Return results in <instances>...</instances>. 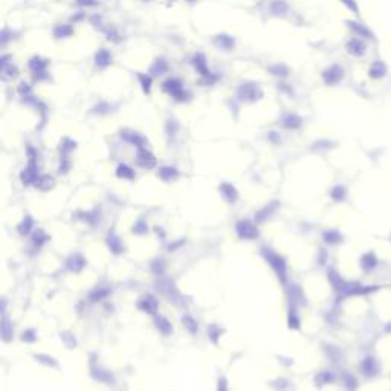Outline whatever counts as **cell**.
Wrapping results in <instances>:
<instances>
[{"label": "cell", "instance_id": "6da1fadb", "mask_svg": "<svg viewBox=\"0 0 391 391\" xmlns=\"http://www.w3.org/2000/svg\"><path fill=\"white\" fill-rule=\"evenodd\" d=\"M344 78H346V69L339 63H332L321 72V80L329 87L339 86L344 81Z\"/></svg>", "mask_w": 391, "mask_h": 391}, {"label": "cell", "instance_id": "7a4b0ae2", "mask_svg": "<svg viewBox=\"0 0 391 391\" xmlns=\"http://www.w3.org/2000/svg\"><path fill=\"white\" fill-rule=\"evenodd\" d=\"M237 95L241 101L244 103H255L263 98V90L260 87V84L255 83H244L238 87Z\"/></svg>", "mask_w": 391, "mask_h": 391}, {"label": "cell", "instance_id": "3957f363", "mask_svg": "<svg viewBox=\"0 0 391 391\" xmlns=\"http://www.w3.org/2000/svg\"><path fill=\"white\" fill-rule=\"evenodd\" d=\"M164 90L173 98L176 101H184L185 98L188 96L187 93V89H185V84L179 80V78H170L164 83Z\"/></svg>", "mask_w": 391, "mask_h": 391}, {"label": "cell", "instance_id": "277c9868", "mask_svg": "<svg viewBox=\"0 0 391 391\" xmlns=\"http://www.w3.org/2000/svg\"><path fill=\"white\" fill-rule=\"evenodd\" d=\"M346 52L353 58H364L367 54V41L359 37H350L346 41Z\"/></svg>", "mask_w": 391, "mask_h": 391}, {"label": "cell", "instance_id": "5b68a950", "mask_svg": "<svg viewBox=\"0 0 391 391\" xmlns=\"http://www.w3.org/2000/svg\"><path fill=\"white\" fill-rule=\"evenodd\" d=\"M367 75H369V78L373 81H382L388 75V64L381 58L373 60L370 63L369 69H367Z\"/></svg>", "mask_w": 391, "mask_h": 391}, {"label": "cell", "instance_id": "8992f818", "mask_svg": "<svg viewBox=\"0 0 391 391\" xmlns=\"http://www.w3.org/2000/svg\"><path fill=\"white\" fill-rule=\"evenodd\" d=\"M347 26L352 29V32H353L355 37H359V38H364V40H373V38H375L372 29L367 26V24H364L362 21L347 20Z\"/></svg>", "mask_w": 391, "mask_h": 391}, {"label": "cell", "instance_id": "52a82bcc", "mask_svg": "<svg viewBox=\"0 0 391 391\" xmlns=\"http://www.w3.org/2000/svg\"><path fill=\"white\" fill-rule=\"evenodd\" d=\"M110 63H112V54L104 47L98 49L96 54H95V64H96V67L104 69V67L110 66Z\"/></svg>", "mask_w": 391, "mask_h": 391}, {"label": "cell", "instance_id": "ba28073f", "mask_svg": "<svg viewBox=\"0 0 391 391\" xmlns=\"http://www.w3.org/2000/svg\"><path fill=\"white\" fill-rule=\"evenodd\" d=\"M46 67H47V61L41 60L40 57H34L29 61V69L32 70V73H35V75H41V73H44Z\"/></svg>", "mask_w": 391, "mask_h": 391}, {"label": "cell", "instance_id": "9c48e42d", "mask_svg": "<svg viewBox=\"0 0 391 391\" xmlns=\"http://www.w3.org/2000/svg\"><path fill=\"white\" fill-rule=\"evenodd\" d=\"M214 43L218 46V47H222V49H225V51H231V49L234 47V38L232 37H228V35H218L215 40H214Z\"/></svg>", "mask_w": 391, "mask_h": 391}, {"label": "cell", "instance_id": "30bf717a", "mask_svg": "<svg viewBox=\"0 0 391 391\" xmlns=\"http://www.w3.org/2000/svg\"><path fill=\"white\" fill-rule=\"evenodd\" d=\"M284 126H287L289 129H297L301 126V118L298 115H293V113H289L284 116Z\"/></svg>", "mask_w": 391, "mask_h": 391}, {"label": "cell", "instance_id": "8fae6325", "mask_svg": "<svg viewBox=\"0 0 391 391\" xmlns=\"http://www.w3.org/2000/svg\"><path fill=\"white\" fill-rule=\"evenodd\" d=\"M54 34L57 38H67L70 34H72V28L69 26V24H58V26L54 29Z\"/></svg>", "mask_w": 391, "mask_h": 391}, {"label": "cell", "instance_id": "7c38bea8", "mask_svg": "<svg viewBox=\"0 0 391 391\" xmlns=\"http://www.w3.org/2000/svg\"><path fill=\"white\" fill-rule=\"evenodd\" d=\"M139 84H141L144 93L152 92V77L150 75H139Z\"/></svg>", "mask_w": 391, "mask_h": 391}, {"label": "cell", "instance_id": "4fadbf2b", "mask_svg": "<svg viewBox=\"0 0 391 391\" xmlns=\"http://www.w3.org/2000/svg\"><path fill=\"white\" fill-rule=\"evenodd\" d=\"M339 2L344 5L350 12H353L355 15H359V5L356 0H339Z\"/></svg>", "mask_w": 391, "mask_h": 391}, {"label": "cell", "instance_id": "5bb4252c", "mask_svg": "<svg viewBox=\"0 0 391 391\" xmlns=\"http://www.w3.org/2000/svg\"><path fill=\"white\" fill-rule=\"evenodd\" d=\"M287 3L284 2V0H277V2H274L272 3V11L275 12V14H283V12H286L287 11Z\"/></svg>", "mask_w": 391, "mask_h": 391}, {"label": "cell", "instance_id": "9a60e30c", "mask_svg": "<svg viewBox=\"0 0 391 391\" xmlns=\"http://www.w3.org/2000/svg\"><path fill=\"white\" fill-rule=\"evenodd\" d=\"M168 69V64H167V61L165 60H156V63L153 64V72L155 73H159V75H162V73L165 72Z\"/></svg>", "mask_w": 391, "mask_h": 391}, {"label": "cell", "instance_id": "2e32d148", "mask_svg": "<svg viewBox=\"0 0 391 391\" xmlns=\"http://www.w3.org/2000/svg\"><path fill=\"white\" fill-rule=\"evenodd\" d=\"M80 5H86V6H90V5H95L96 2L95 0H77Z\"/></svg>", "mask_w": 391, "mask_h": 391}]
</instances>
